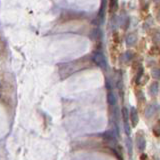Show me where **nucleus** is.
<instances>
[{"label": "nucleus", "instance_id": "nucleus-10", "mask_svg": "<svg viewBox=\"0 0 160 160\" xmlns=\"http://www.w3.org/2000/svg\"><path fill=\"white\" fill-rule=\"evenodd\" d=\"M107 101H108V104L111 105V106L116 104V97H115V95L112 92H109L107 94Z\"/></svg>", "mask_w": 160, "mask_h": 160}, {"label": "nucleus", "instance_id": "nucleus-16", "mask_svg": "<svg viewBox=\"0 0 160 160\" xmlns=\"http://www.w3.org/2000/svg\"><path fill=\"white\" fill-rule=\"evenodd\" d=\"M126 145H127V150H128V153L129 155H132V143H131V139L129 138V136L126 139Z\"/></svg>", "mask_w": 160, "mask_h": 160}, {"label": "nucleus", "instance_id": "nucleus-13", "mask_svg": "<svg viewBox=\"0 0 160 160\" xmlns=\"http://www.w3.org/2000/svg\"><path fill=\"white\" fill-rule=\"evenodd\" d=\"M92 33H93V34H92V38H93V39L100 40L101 36H102V32H101V30H100L99 28L94 29Z\"/></svg>", "mask_w": 160, "mask_h": 160}, {"label": "nucleus", "instance_id": "nucleus-19", "mask_svg": "<svg viewBox=\"0 0 160 160\" xmlns=\"http://www.w3.org/2000/svg\"><path fill=\"white\" fill-rule=\"evenodd\" d=\"M124 130H125V133H126L127 136H130L131 134V128H130V125L127 122V123H124Z\"/></svg>", "mask_w": 160, "mask_h": 160}, {"label": "nucleus", "instance_id": "nucleus-7", "mask_svg": "<svg viewBox=\"0 0 160 160\" xmlns=\"http://www.w3.org/2000/svg\"><path fill=\"white\" fill-rule=\"evenodd\" d=\"M155 106L156 105L154 104H150V105H148L147 108H146V111H145V115H146V117L147 118H151L153 115H154L155 113Z\"/></svg>", "mask_w": 160, "mask_h": 160}, {"label": "nucleus", "instance_id": "nucleus-15", "mask_svg": "<svg viewBox=\"0 0 160 160\" xmlns=\"http://www.w3.org/2000/svg\"><path fill=\"white\" fill-rule=\"evenodd\" d=\"M151 74L153 78H155V79H160V69L159 68H153L151 70Z\"/></svg>", "mask_w": 160, "mask_h": 160}, {"label": "nucleus", "instance_id": "nucleus-18", "mask_svg": "<svg viewBox=\"0 0 160 160\" xmlns=\"http://www.w3.org/2000/svg\"><path fill=\"white\" fill-rule=\"evenodd\" d=\"M134 55H135V54L132 52V51H127V52L124 54L125 58H126V61H130L134 57Z\"/></svg>", "mask_w": 160, "mask_h": 160}, {"label": "nucleus", "instance_id": "nucleus-9", "mask_svg": "<svg viewBox=\"0 0 160 160\" xmlns=\"http://www.w3.org/2000/svg\"><path fill=\"white\" fill-rule=\"evenodd\" d=\"M158 83L157 82H153L150 87H149V93H150L151 96H155L156 94L158 93Z\"/></svg>", "mask_w": 160, "mask_h": 160}, {"label": "nucleus", "instance_id": "nucleus-2", "mask_svg": "<svg viewBox=\"0 0 160 160\" xmlns=\"http://www.w3.org/2000/svg\"><path fill=\"white\" fill-rule=\"evenodd\" d=\"M93 61L95 63H96V65L99 66L101 69H107V61L106 58H105V56L102 54L101 52H97L94 54L93 56Z\"/></svg>", "mask_w": 160, "mask_h": 160}, {"label": "nucleus", "instance_id": "nucleus-4", "mask_svg": "<svg viewBox=\"0 0 160 160\" xmlns=\"http://www.w3.org/2000/svg\"><path fill=\"white\" fill-rule=\"evenodd\" d=\"M136 144L140 151H143L146 147V139L143 136V134H137L136 136Z\"/></svg>", "mask_w": 160, "mask_h": 160}, {"label": "nucleus", "instance_id": "nucleus-8", "mask_svg": "<svg viewBox=\"0 0 160 160\" xmlns=\"http://www.w3.org/2000/svg\"><path fill=\"white\" fill-rule=\"evenodd\" d=\"M137 41V36L135 35V34H129V35L126 37V43L128 46H132L134 45L135 42Z\"/></svg>", "mask_w": 160, "mask_h": 160}, {"label": "nucleus", "instance_id": "nucleus-14", "mask_svg": "<svg viewBox=\"0 0 160 160\" xmlns=\"http://www.w3.org/2000/svg\"><path fill=\"white\" fill-rule=\"evenodd\" d=\"M143 73H144V71H143V68L142 67H140L138 69V72H137V75H136V79H135V81H136V83H139L140 82V79L142 78V76H143Z\"/></svg>", "mask_w": 160, "mask_h": 160}, {"label": "nucleus", "instance_id": "nucleus-17", "mask_svg": "<svg viewBox=\"0 0 160 160\" xmlns=\"http://www.w3.org/2000/svg\"><path fill=\"white\" fill-rule=\"evenodd\" d=\"M153 134L156 135V136H159L160 135V120L156 123V125L153 128Z\"/></svg>", "mask_w": 160, "mask_h": 160}, {"label": "nucleus", "instance_id": "nucleus-1", "mask_svg": "<svg viewBox=\"0 0 160 160\" xmlns=\"http://www.w3.org/2000/svg\"><path fill=\"white\" fill-rule=\"evenodd\" d=\"M106 5H107V0H101V6H100L99 12H98L96 20L94 21V23L97 26L101 25L104 22L105 15H106Z\"/></svg>", "mask_w": 160, "mask_h": 160}, {"label": "nucleus", "instance_id": "nucleus-5", "mask_svg": "<svg viewBox=\"0 0 160 160\" xmlns=\"http://www.w3.org/2000/svg\"><path fill=\"white\" fill-rule=\"evenodd\" d=\"M129 117H130V121H131L132 126L135 127L136 125H137V123H138L139 118H138L137 110H136L134 107H132V108H131V111H130V114H129Z\"/></svg>", "mask_w": 160, "mask_h": 160}, {"label": "nucleus", "instance_id": "nucleus-21", "mask_svg": "<svg viewBox=\"0 0 160 160\" xmlns=\"http://www.w3.org/2000/svg\"><path fill=\"white\" fill-rule=\"evenodd\" d=\"M140 160H149V159H148V156L146 154H142L140 157Z\"/></svg>", "mask_w": 160, "mask_h": 160}, {"label": "nucleus", "instance_id": "nucleus-12", "mask_svg": "<svg viewBox=\"0 0 160 160\" xmlns=\"http://www.w3.org/2000/svg\"><path fill=\"white\" fill-rule=\"evenodd\" d=\"M109 9H110L111 12L117 11V9H118V1H117V0H110Z\"/></svg>", "mask_w": 160, "mask_h": 160}, {"label": "nucleus", "instance_id": "nucleus-3", "mask_svg": "<svg viewBox=\"0 0 160 160\" xmlns=\"http://www.w3.org/2000/svg\"><path fill=\"white\" fill-rule=\"evenodd\" d=\"M81 13L76 12V11H65L61 15L60 18L63 20V21H68V20H73V19H77L81 17Z\"/></svg>", "mask_w": 160, "mask_h": 160}, {"label": "nucleus", "instance_id": "nucleus-20", "mask_svg": "<svg viewBox=\"0 0 160 160\" xmlns=\"http://www.w3.org/2000/svg\"><path fill=\"white\" fill-rule=\"evenodd\" d=\"M137 99H138V101H140V102L144 101V94H143L142 91H138L137 92Z\"/></svg>", "mask_w": 160, "mask_h": 160}, {"label": "nucleus", "instance_id": "nucleus-22", "mask_svg": "<svg viewBox=\"0 0 160 160\" xmlns=\"http://www.w3.org/2000/svg\"><path fill=\"white\" fill-rule=\"evenodd\" d=\"M119 160H123V159H119Z\"/></svg>", "mask_w": 160, "mask_h": 160}, {"label": "nucleus", "instance_id": "nucleus-6", "mask_svg": "<svg viewBox=\"0 0 160 160\" xmlns=\"http://www.w3.org/2000/svg\"><path fill=\"white\" fill-rule=\"evenodd\" d=\"M102 138L104 139L106 142H109V143H113V142H116V138H115V135L113 132L111 131H106L102 134Z\"/></svg>", "mask_w": 160, "mask_h": 160}, {"label": "nucleus", "instance_id": "nucleus-11", "mask_svg": "<svg viewBox=\"0 0 160 160\" xmlns=\"http://www.w3.org/2000/svg\"><path fill=\"white\" fill-rule=\"evenodd\" d=\"M121 114H122V119H123L124 123H127L128 119H129V112H128V109L126 107H122Z\"/></svg>", "mask_w": 160, "mask_h": 160}]
</instances>
